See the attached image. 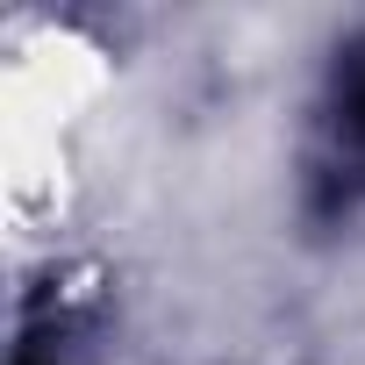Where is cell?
I'll use <instances>...</instances> for the list:
<instances>
[{
    "instance_id": "1",
    "label": "cell",
    "mask_w": 365,
    "mask_h": 365,
    "mask_svg": "<svg viewBox=\"0 0 365 365\" xmlns=\"http://www.w3.org/2000/svg\"><path fill=\"white\" fill-rule=\"evenodd\" d=\"M329 129H336V179H365V43H351V58L336 65Z\"/></svg>"
}]
</instances>
